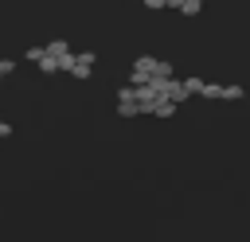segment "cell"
Instances as JSON below:
<instances>
[{"mask_svg": "<svg viewBox=\"0 0 250 242\" xmlns=\"http://www.w3.org/2000/svg\"><path fill=\"white\" fill-rule=\"evenodd\" d=\"M180 12H184V16H199V12H203V0H184Z\"/></svg>", "mask_w": 250, "mask_h": 242, "instance_id": "6da1fadb", "label": "cell"}, {"mask_svg": "<svg viewBox=\"0 0 250 242\" xmlns=\"http://www.w3.org/2000/svg\"><path fill=\"white\" fill-rule=\"evenodd\" d=\"M199 94H203V98H223V86H219V82H203Z\"/></svg>", "mask_w": 250, "mask_h": 242, "instance_id": "7a4b0ae2", "label": "cell"}, {"mask_svg": "<svg viewBox=\"0 0 250 242\" xmlns=\"http://www.w3.org/2000/svg\"><path fill=\"white\" fill-rule=\"evenodd\" d=\"M223 98H227V101H238V98H242V86H223Z\"/></svg>", "mask_w": 250, "mask_h": 242, "instance_id": "3957f363", "label": "cell"}, {"mask_svg": "<svg viewBox=\"0 0 250 242\" xmlns=\"http://www.w3.org/2000/svg\"><path fill=\"white\" fill-rule=\"evenodd\" d=\"M16 70V59H0V78H8Z\"/></svg>", "mask_w": 250, "mask_h": 242, "instance_id": "277c9868", "label": "cell"}]
</instances>
